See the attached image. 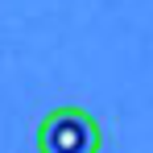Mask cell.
Wrapping results in <instances>:
<instances>
[{"label": "cell", "instance_id": "6da1fadb", "mask_svg": "<svg viewBox=\"0 0 153 153\" xmlns=\"http://www.w3.org/2000/svg\"><path fill=\"white\" fill-rule=\"evenodd\" d=\"M37 153H103V128L87 108H54L37 124Z\"/></svg>", "mask_w": 153, "mask_h": 153}]
</instances>
